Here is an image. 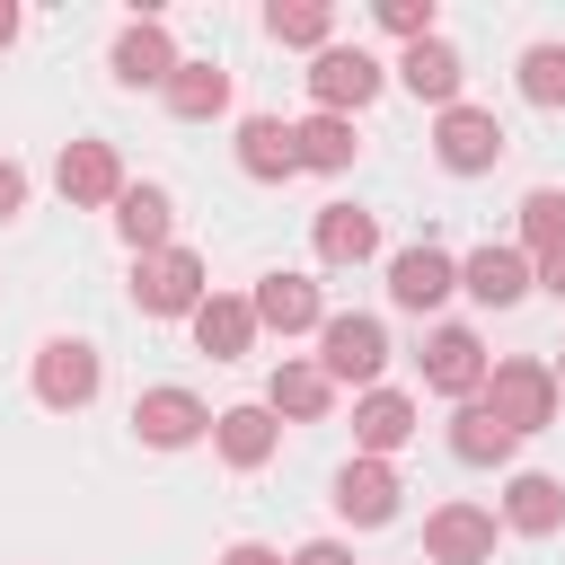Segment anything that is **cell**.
<instances>
[{
    "mask_svg": "<svg viewBox=\"0 0 565 565\" xmlns=\"http://www.w3.org/2000/svg\"><path fill=\"white\" fill-rule=\"evenodd\" d=\"M177 62H185V53L168 44V26H159V18H132V26L115 35V53H106V71H115L124 88H168V79H177Z\"/></svg>",
    "mask_w": 565,
    "mask_h": 565,
    "instance_id": "obj_17",
    "label": "cell"
},
{
    "mask_svg": "<svg viewBox=\"0 0 565 565\" xmlns=\"http://www.w3.org/2000/svg\"><path fill=\"white\" fill-rule=\"evenodd\" d=\"M256 327H274V335H318L327 327V300H318V282L309 274H291V265H274V274H256Z\"/></svg>",
    "mask_w": 565,
    "mask_h": 565,
    "instance_id": "obj_13",
    "label": "cell"
},
{
    "mask_svg": "<svg viewBox=\"0 0 565 565\" xmlns=\"http://www.w3.org/2000/svg\"><path fill=\"white\" fill-rule=\"evenodd\" d=\"M521 97L547 106V115L565 106V44H530V53H521Z\"/></svg>",
    "mask_w": 565,
    "mask_h": 565,
    "instance_id": "obj_30",
    "label": "cell"
},
{
    "mask_svg": "<svg viewBox=\"0 0 565 565\" xmlns=\"http://www.w3.org/2000/svg\"><path fill=\"white\" fill-rule=\"evenodd\" d=\"M291 565H353V547H344V539H300Z\"/></svg>",
    "mask_w": 565,
    "mask_h": 565,
    "instance_id": "obj_32",
    "label": "cell"
},
{
    "mask_svg": "<svg viewBox=\"0 0 565 565\" xmlns=\"http://www.w3.org/2000/svg\"><path fill=\"white\" fill-rule=\"evenodd\" d=\"M380 88H388V62L362 53V44H327V53L309 62V97H318V115H362Z\"/></svg>",
    "mask_w": 565,
    "mask_h": 565,
    "instance_id": "obj_6",
    "label": "cell"
},
{
    "mask_svg": "<svg viewBox=\"0 0 565 565\" xmlns=\"http://www.w3.org/2000/svg\"><path fill=\"white\" fill-rule=\"evenodd\" d=\"M415 424H424V415H415L406 388H362V397H353V450H362V459H397V450L415 441Z\"/></svg>",
    "mask_w": 565,
    "mask_h": 565,
    "instance_id": "obj_16",
    "label": "cell"
},
{
    "mask_svg": "<svg viewBox=\"0 0 565 565\" xmlns=\"http://www.w3.org/2000/svg\"><path fill=\"white\" fill-rule=\"evenodd\" d=\"M556 388H565V353H556Z\"/></svg>",
    "mask_w": 565,
    "mask_h": 565,
    "instance_id": "obj_37",
    "label": "cell"
},
{
    "mask_svg": "<svg viewBox=\"0 0 565 565\" xmlns=\"http://www.w3.org/2000/svg\"><path fill=\"white\" fill-rule=\"evenodd\" d=\"M565 247V185H530L521 194V256H556Z\"/></svg>",
    "mask_w": 565,
    "mask_h": 565,
    "instance_id": "obj_29",
    "label": "cell"
},
{
    "mask_svg": "<svg viewBox=\"0 0 565 565\" xmlns=\"http://www.w3.org/2000/svg\"><path fill=\"white\" fill-rule=\"evenodd\" d=\"M371 18H380V35H397V44H424V35H441V9H433V0H380Z\"/></svg>",
    "mask_w": 565,
    "mask_h": 565,
    "instance_id": "obj_31",
    "label": "cell"
},
{
    "mask_svg": "<svg viewBox=\"0 0 565 565\" xmlns=\"http://www.w3.org/2000/svg\"><path fill=\"white\" fill-rule=\"evenodd\" d=\"M459 291H468L477 309H512V300L539 291V265H530L521 247H477V256H459Z\"/></svg>",
    "mask_w": 565,
    "mask_h": 565,
    "instance_id": "obj_15",
    "label": "cell"
},
{
    "mask_svg": "<svg viewBox=\"0 0 565 565\" xmlns=\"http://www.w3.org/2000/svg\"><path fill=\"white\" fill-rule=\"evenodd\" d=\"M388 79L441 115V106H459V88H468V62H459V44H450V35H424V44H406V53L388 62Z\"/></svg>",
    "mask_w": 565,
    "mask_h": 565,
    "instance_id": "obj_11",
    "label": "cell"
},
{
    "mask_svg": "<svg viewBox=\"0 0 565 565\" xmlns=\"http://www.w3.org/2000/svg\"><path fill=\"white\" fill-rule=\"evenodd\" d=\"M539 291H547V300H565V247H556V256H539Z\"/></svg>",
    "mask_w": 565,
    "mask_h": 565,
    "instance_id": "obj_35",
    "label": "cell"
},
{
    "mask_svg": "<svg viewBox=\"0 0 565 565\" xmlns=\"http://www.w3.org/2000/svg\"><path fill=\"white\" fill-rule=\"evenodd\" d=\"M450 291H459V256H441L433 238L388 256V300H397V309H415V318H424V309H441Z\"/></svg>",
    "mask_w": 565,
    "mask_h": 565,
    "instance_id": "obj_14",
    "label": "cell"
},
{
    "mask_svg": "<svg viewBox=\"0 0 565 565\" xmlns=\"http://www.w3.org/2000/svg\"><path fill=\"white\" fill-rule=\"evenodd\" d=\"M265 35H274V44H300V53L318 62V53L335 44V9H327V0H274V9H265Z\"/></svg>",
    "mask_w": 565,
    "mask_h": 565,
    "instance_id": "obj_28",
    "label": "cell"
},
{
    "mask_svg": "<svg viewBox=\"0 0 565 565\" xmlns=\"http://www.w3.org/2000/svg\"><path fill=\"white\" fill-rule=\"evenodd\" d=\"M477 397H486V406H494V415H503L512 433H547V424H556V397H565V388H556V362L503 353V362L486 371V388H477Z\"/></svg>",
    "mask_w": 565,
    "mask_h": 565,
    "instance_id": "obj_3",
    "label": "cell"
},
{
    "mask_svg": "<svg viewBox=\"0 0 565 565\" xmlns=\"http://www.w3.org/2000/svg\"><path fill=\"white\" fill-rule=\"evenodd\" d=\"M212 300V274L194 247H159V256H132V309L141 318H194Z\"/></svg>",
    "mask_w": 565,
    "mask_h": 565,
    "instance_id": "obj_2",
    "label": "cell"
},
{
    "mask_svg": "<svg viewBox=\"0 0 565 565\" xmlns=\"http://www.w3.org/2000/svg\"><path fill=\"white\" fill-rule=\"evenodd\" d=\"M159 97L177 124H212V115H230V62H177V79Z\"/></svg>",
    "mask_w": 565,
    "mask_h": 565,
    "instance_id": "obj_26",
    "label": "cell"
},
{
    "mask_svg": "<svg viewBox=\"0 0 565 565\" xmlns=\"http://www.w3.org/2000/svg\"><path fill=\"white\" fill-rule=\"evenodd\" d=\"M503 150H512V132H503L494 106H468V97H459V106L433 115V159H441L450 177H486Z\"/></svg>",
    "mask_w": 565,
    "mask_h": 565,
    "instance_id": "obj_4",
    "label": "cell"
},
{
    "mask_svg": "<svg viewBox=\"0 0 565 565\" xmlns=\"http://www.w3.org/2000/svg\"><path fill=\"white\" fill-rule=\"evenodd\" d=\"M53 185H62V203H79V212H115V194L132 185L124 177V159H115V141H62V159H53Z\"/></svg>",
    "mask_w": 565,
    "mask_h": 565,
    "instance_id": "obj_12",
    "label": "cell"
},
{
    "mask_svg": "<svg viewBox=\"0 0 565 565\" xmlns=\"http://www.w3.org/2000/svg\"><path fill=\"white\" fill-rule=\"evenodd\" d=\"M221 565H291V556L265 547V539H238V547H221Z\"/></svg>",
    "mask_w": 565,
    "mask_h": 565,
    "instance_id": "obj_34",
    "label": "cell"
},
{
    "mask_svg": "<svg viewBox=\"0 0 565 565\" xmlns=\"http://www.w3.org/2000/svg\"><path fill=\"white\" fill-rule=\"evenodd\" d=\"M97 388H106V353H97L88 335H53V344L35 353V406H53V415H79Z\"/></svg>",
    "mask_w": 565,
    "mask_h": 565,
    "instance_id": "obj_5",
    "label": "cell"
},
{
    "mask_svg": "<svg viewBox=\"0 0 565 565\" xmlns=\"http://www.w3.org/2000/svg\"><path fill=\"white\" fill-rule=\"evenodd\" d=\"M494 530H503V512H486V503H433L424 512V556L433 565H486Z\"/></svg>",
    "mask_w": 565,
    "mask_h": 565,
    "instance_id": "obj_10",
    "label": "cell"
},
{
    "mask_svg": "<svg viewBox=\"0 0 565 565\" xmlns=\"http://www.w3.org/2000/svg\"><path fill=\"white\" fill-rule=\"evenodd\" d=\"M18 212H26V168L0 159V221H18Z\"/></svg>",
    "mask_w": 565,
    "mask_h": 565,
    "instance_id": "obj_33",
    "label": "cell"
},
{
    "mask_svg": "<svg viewBox=\"0 0 565 565\" xmlns=\"http://www.w3.org/2000/svg\"><path fill=\"white\" fill-rule=\"evenodd\" d=\"M18 26H26V9H18V0H0V53L18 44Z\"/></svg>",
    "mask_w": 565,
    "mask_h": 565,
    "instance_id": "obj_36",
    "label": "cell"
},
{
    "mask_svg": "<svg viewBox=\"0 0 565 565\" xmlns=\"http://www.w3.org/2000/svg\"><path fill=\"white\" fill-rule=\"evenodd\" d=\"M503 530H512V539H556V530H565V486H556L547 468H512V486H503Z\"/></svg>",
    "mask_w": 565,
    "mask_h": 565,
    "instance_id": "obj_20",
    "label": "cell"
},
{
    "mask_svg": "<svg viewBox=\"0 0 565 565\" xmlns=\"http://www.w3.org/2000/svg\"><path fill=\"white\" fill-rule=\"evenodd\" d=\"M512 450H521V433H512L486 397H468V406L450 415V459H468V468H503Z\"/></svg>",
    "mask_w": 565,
    "mask_h": 565,
    "instance_id": "obj_25",
    "label": "cell"
},
{
    "mask_svg": "<svg viewBox=\"0 0 565 565\" xmlns=\"http://www.w3.org/2000/svg\"><path fill=\"white\" fill-rule=\"evenodd\" d=\"M212 450L230 459V468H265L274 450H282V415L256 397V406H221L212 415Z\"/></svg>",
    "mask_w": 565,
    "mask_h": 565,
    "instance_id": "obj_19",
    "label": "cell"
},
{
    "mask_svg": "<svg viewBox=\"0 0 565 565\" xmlns=\"http://www.w3.org/2000/svg\"><path fill=\"white\" fill-rule=\"evenodd\" d=\"M291 150H300V168H318V177H344L362 141H353V115H318V106H309V115L291 124Z\"/></svg>",
    "mask_w": 565,
    "mask_h": 565,
    "instance_id": "obj_27",
    "label": "cell"
},
{
    "mask_svg": "<svg viewBox=\"0 0 565 565\" xmlns=\"http://www.w3.org/2000/svg\"><path fill=\"white\" fill-rule=\"evenodd\" d=\"M185 327H194V344H203L212 362H238V353H247V344L265 335V327H256V300H247V291H212V300H203V309H194Z\"/></svg>",
    "mask_w": 565,
    "mask_h": 565,
    "instance_id": "obj_21",
    "label": "cell"
},
{
    "mask_svg": "<svg viewBox=\"0 0 565 565\" xmlns=\"http://www.w3.org/2000/svg\"><path fill=\"white\" fill-rule=\"evenodd\" d=\"M238 177H256V185L300 177V150H291V124L282 115H247L238 124Z\"/></svg>",
    "mask_w": 565,
    "mask_h": 565,
    "instance_id": "obj_23",
    "label": "cell"
},
{
    "mask_svg": "<svg viewBox=\"0 0 565 565\" xmlns=\"http://www.w3.org/2000/svg\"><path fill=\"white\" fill-rule=\"evenodd\" d=\"M397 494H406V477H397L388 459H362V450H353V459L335 468V494H327V503H335L344 530H388V521H397Z\"/></svg>",
    "mask_w": 565,
    "mask_h": 565,
    "instance_id": "obj_7",
    "label": "cell"
},
{
    "mask_svg": "<svg viewBox=\"0 0 565 565\" xmlns=\"http://www.w3.org/2000/svg\"><path fill=\"white\" fill-rule=\"evenodd\" d=\"M318 371H327L335 388H380V371H388V327H380L371 309H327V327H318Z\"/></svg>",
    "mask_w": 565,
    "mask_h": 565,
    "instance_id": "obj_1",
    "label": "cell"
},
{
    "mask_svg": "<svg viewBox=\"0 0 565 565\" xmlns=\"http://www.w3.org/2000/svg\"><path fill=\"white\" fill-rule=\"evenodd\" d=\"M309 238H318V265H371V256H380V221H371L362 203H327V212L309 221Z\"/></svg>",
    "mask_w": 565,
    "mask_h": 565,
    "instance_id": "obj_24",
    "label": "cell"
},
{
    "mask_svg": "<svg viewBox=\"0 0 565 565\" xmlns=\"http://www.w3.org/2000/svg\"><path fill=\"white\" fill-rule=\"evenodd\" d=\"M132 433H141V450H194L212 433V406L194 388H141L132 397Z\"/></svg>",
    "mask_w": 565,
    "mask_h": 565,
    "instance_id": "obj_9",
    "label": "cell"
},
{
    "mask_svg": "<svg viewBox=\"0 0 565 565\" xmlns=\"http://www.w3.org/2000/svg\"><path fill=\"white\" fill-rule=\"evenodd\" d=\"M415 362H424V388H433V397H459V406H468V397L486 388V371H494L486 344H477V327H433Z\"/></svg>",
    "mask_w": 565,
    "mask_h": 565,
    "instance_id": "obj_8",
    "label": "cell"
},
{
    "mask_svg": "<svg viewBox=\"0 0 565 565\" xmlns=\"http://www.w3.org/2000/svg\"><path fill=\"white\" fill-rule=\"evenodd\" d=\"M265 406L282 415V424H327V406H335V380L318 371V362H274V380H265Z\"/></svg>",
    "mask_w": 565,
    "mask_h": 565,
    "instance_id": "obj_22",
    "label": "cell"
},
{
    "mask_svg": "<svg viewBox=\"0 0 565 565\" xmlns=\"http://www.w3.org/2000/svg\"><path fill=\"white\" fill-rule=\"evenodd\" d=\"M115 238L132 247V256H159V247H177V194L168 185H124L115 194Z\"/></svg>",
    "mask_w": 565,
    "mask_h": 565,
    "instance_id": "obj_18",
    "label": "cell"
}]
</instances>
